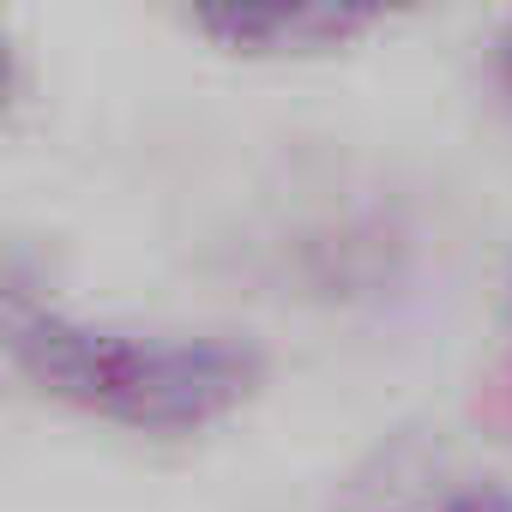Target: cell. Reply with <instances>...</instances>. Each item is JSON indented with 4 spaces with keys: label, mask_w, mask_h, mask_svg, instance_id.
I'll use <instances>...</instances> for the list:
<instances>
[{
    "label": "cell",
    "mask_w": 512,
    "mask_h": 512,
    "mask_svg": "<svg viewBox=\"0 0 512 512\" xmlns=\"http://www.w3.org/2000/svg\"><path fill=\"white\" fill-rule=\"evenodd\" d=\"M7 338L37 386L133 428H199L266 374V350L235 332H139L25 296L7 302Z\"/></svg>",
    "instance_id": "obj_1"
},
{
    "label": "cell",
    "mask_w": 512,
    "mask_h": 512,
    "mask_svg": "<svg viewBox=\"0 0 512 512\" xmlns=\"http://www.w3.org/2000/svg\"><path fill=\"white\" fill-rule=\"evenodd\" d=\"M332 512H512V488L434 434H386L356 458Z\"/></svg>",
    "instance_id": "obj_2"
},
{
    "label": "cell",
    "mask_w": 512,
    "mask_h": 512,
    "mask_svg": "<svg viewBox=\"0 0 512 512\" xmlns=\"http://www.w3.org/2000/svg\"><path fill=\"white\" fill-rule=\"evenodd\" d=\"M500 79H506V85H512V31H506V37H500Z\"/></svg>",
    "instance_id": "obj_4"
},
{
    "label": "cell",
    "mask_w": 512,
    "mask_h": 512,
    "mask_svg": "<svg viewBox=\"0 0 512 512\" xmlns=\"http://www.w3.org/2000/svg\"><path fill=\"white\" fill-rule=\"evenodd\" d=\"M193 19L241 49H320L332 37L374 25L380 7H356V0H217Z\"/></svg>",
    "instance_id": "obj_3"
}]
</instances>
